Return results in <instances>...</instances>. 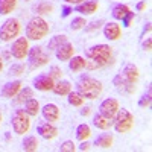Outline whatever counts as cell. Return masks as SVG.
I'll list each match as a JSON object with an SVG mask.
<instances>
[{
    "label": "cell",
    "instance_id": "cell-1",
    "mask_svg": "<svg viewBox=\"0 0 152 152\" xmlns=\"http://www.w3.org/2000/svg\"><path fill=\"white\" fill-rule=\"evenodd\" d=\"M113 55V47H110L108 44H96L91 46L85 50V56L88 59L94 61V64H88L87 62V67L88 69H99L102 66H107L108 61L111 59Z\"/></svg>",
    "mask_w": 152,
    "mask_h": 152
},
{
    "label": "cell",
    "instance_id": "cell-2",
    "mask_svg": "<svg viewBox=\"0 0 152 152\" xmlns=\"http://www.w3.org/2000/svg\"><path fill=\"white\" fill-rule=\"evenodd\" d=\"M76 88H78V93L84 99L93 100V99L99 97L100 93H102V82L94 78H90V76H81Z\"/></svg>",
    "mask_w": 152,
    "mask_h": 152
},
{
    "label": "cell",
    "instance_id": "cell-3",
    "mask_svg": "<svg viewBox=\"0 0 152 152\" xmlns=\"http://www.w3.org/2000/svg\"><path fill=\"white\" fill-rule=\"evenodd\" d=\"M49 29H50L49 23L43 17L35 15L26 24V38L28 40H32V41H40L44 37H47Z\"/></svg>",
    "mask_w": 152,
    "mask_h": 152
},
{
    "label": "cell",
    "instance_id": "cell-4",
    "mask_svg": "<svg viewBox=\"0 0 152 152\" xmlns=\"http://www.w3.org/2000/svg\"><path fill=\"white\" fill-rule=\"evenodd\" d=\"M113 120H114L113 122L114 129L119 134H125V132L131 131V128L134 126V116L126 108H122V110L119 108V111L116 113V116H114Z\"/></svg>",
    "mask_w": 152,
    "mask_h": 152
},
{
    "label": "cell",
    "instance_id": "cell-5",
    "mask_svg": "<svg viewBox=\"0 0 152 152\" xmlns=\"http://www.w3.org/2000/svg\"><path fill=\"white\" fill-rule=\"evenodd\" d=\"M21 31V24L17 18H8L2 23V26H0V41L3 43H9L12 40H15L18 37Z\"/></svg>",
    "mask_w": 152,
    "mask_h": 152
},
{
    "label": "cell",
    "instance_id": "cell-6",
    "mask_svg": "<svg viewBox=\"0 0 152 152\" xmlns=\"http://www.w3.org/2000/svg\"><path fill=\"white\" fill-rule=\"evenodd\" d=\"M11 125L17 135H23L31 128V116L24 110H15L11 117Z\"/></svg>",
    "mask_w": 152,
    "mask_h": 152
},
{
    "label": "cell",
    "instance_id": "cell-7",
    "mask_svg": "<svg viewBox=\"0 0 152 152\" xmlns=\"http://www.w3.org/2000/svg\"><path fill=\"white\" fill-rule=\"evenodd\" d=\"M28 56H29V69H32V70L46 66L47 62L50 61V56L44 52L43 47H40V46L29 47Z\"/></svg>",
    "mask_w": 152,
    "mask_h": 152
},
{
    "label": "cell",
    "instance_id": "cell-8",
    "mask_svg": "<svg viewBox=\"0 0 152 152\" xmlns=\"http://www.w3.org/2000/svg\"><path fill=\"white\" fill-rule=\"evenodd\" d=\"M28 52H29V40L24 37H20L17 40L12 43V47H11V55L14 56L15 59H24L28 56Z\"/></svg>",
    "mask_w": 152,
    "mask_h": 152
},
{
    "label": "cell",
    "instance_id": "cell-9",
    "mask_svg": "<svg viewBox=\"0 0 152 152\" xmlns=\"http://www.w3.org/2000/svg\"><path fill=\"white\" fill-rule=\"evenodd\" d=\"M119 102L116 99H113V97H108V99H105L102 104L99 105V113L102 114L104 117H107V119H110V120H113L114 119V116H116V113L119 111Z\"/></svg>",
    "mask_w": 152,
    "mask_h": 152
},
{
    "label": "cell",
    "instance_id": "cell-10",
    "mask_svg": "<svg viewBox=\"0 0 152 152\" xmlns=\"http://www.w3.org/2000/svg\"><path fill=\"white\" fill-rule=\"evenodd\" d=\"M55 85V79L49 75H40L34 79V87L40 91H49Z\"/></svg>",
    "mask_w": 152,
    "mask_h": 152
},
{
    "label": "cell",
    "instance_id": "cell-11",
    "mask_svg": "<svg viewBox=\"0 0 152 152\" xmlns=\"http://www.w3.org/2000/svg\"><path fill=\"white\" fill-rule=\"evenodd\" d=\"M122 35V29H120V24L116 21H110L104 26V37L110 41H116L119 40Z\"/></svg>",
    "mask_w": 152,
    "mask_h": 152
},
{
    "label": "cell",
    "instance_id": "cell-12",
    "mask_svg": "<svg viewBox=\"0 0 152 152\" xmlns=\"http://www.w3.org/2000/svg\"><path fill=\"white\" fill-rule=\"evenodd\" d=\"M113 84L116 85V88H117L119 91H122V93H128V94H132V93L135 91V85H134V84H131L129 81H126V79L123 78V75H122V73L114 76Z\"/></svg>",
    "mask_w": 152,
    "mask_h": 152
},
{
    "label": "cell",
    "instance_id": "cell-13",
    "mask_svg": "<svg viewBox=\"0 0 152 152\" xmlns=\"http://www.w3.org/2000/svg\"><path fill=\"white\" fill-rule=\"evenodd\" d=\"M37 132L40 134L44 140H52V138H55V137L58 135V129H56L50 122H44V123H41V125H38Z\"/></svg>",
    "mask_w": 152,
    "mask_h": 152
},
{
    "label": "cell",
    "instance_id": "cell-14",
    "mask_svg": "<svg viewBox=\"0 0 152 152\" xmlns=\"http://www.w3.org/2000/svg\"><path fill=\"white\" fill-rule=\"evenodd\" d=\"M20 88H21V81L15 79V81H11V82H6L2 88V97L5 99H12V97H15L17 93L20 91Z\"/></svg>",
    "mask_w": 152,
    "mask_h": 152
},
{
    "label": "cell",
    "instance_id": "cell-15",
    "mask_svg": "<svg viewBox=\"0 0 152 152\" xmlns=\"http://www.w3.org/2000/svg\"><path fill=\"white\" fill-rule=\"evenodd\" d=\"M55 55L59 61H69L73 55H75V46L69 41H66L64 44H61L56 50H55Z\"/></svg>",
    "mask_w": 152,
    "mask_h": 152
},
{
    "label": "cell",
    "instance_id": "cell-16",
    "mask_svg": "<svg viewBox=\"0 0 152 152\" xmlns=\"http://www.w3.org/2000/svg\"><path fill=\"white\" fill-rule=\"evenodd\" d=\"M41 113H43V117L47 120V122H58L59 120V116H61V113H59V108L58 105L55 104H47L41 108Z\"/></svg>",
    "mask_w": 152,
    "mask_h": 152
},
{
    "label": "cell",
    "instance_id": "cell-17",
    "mask_svg": "<svg viewBox=\"0 0 152 152\" xmlns=\"http://www.w3.org/2000/svg\"><path fill=\"white\" fill-rule=\"evenodd\" d=\"M97 8H99V5H97L96 0H87V2H82L79 5H76L75 11L81 12V14H84V15H91L97 11Z\"/></svg>",
    "mask_w": 152,
    "mask_h": 152
},
{
    "label": "cell",
    "instance_id": "cell-18",
    "mask_svg": "<svg viewBox=\"0 0 152 152\" xmlns=\"http://www.w3.org/2000/svg\"><path fill=\"white\" fill-rule=\"evenodd\" d=\"M122 75H123V78H125L126 81H129V82H131V84H134V85L138 82V78H140V73H138L137 66H135V64H131V62L125 66V69H123Z\"/></svg>",
    "mask_w": 152,
    "mask_h": 152
},
{
    "label": "cell",
    "instance_id": "cell-19",
    "mask_svg": "<svg viewBox=\"0 0 152 152\" xmlns=\"http://www.w3.org/2000/svg\"><path fill=\"white\" fill-rule=\"evenodd\" d=\"M52 91L56 94V96H66L72 91V84L69 81H64V79H59L58 82H55Z\"/></svg>",
    "mask_w": 152,
    "mask_h": 152
},
{
    "label": "cell",
    "instance_id": "cell-20",
    "mask_svg": "<svg viewBox=\"0 0 152 152\" xmlns=\"http://www.w3.org/2000/svg\"><path fill=\"white\" fill-rule=\"evenodd\" d=\"M85 67H87V61L82 56H72L69 59V69L72 72H79V70H82Z\"/></svg>",
    "mask_w": 152,
    "mask_h": 152
},
{
    "label": "cell",
    "instance_id": "cell-21",
    "mask_svg": "<svg viewBox=\"0 0 152 152\" xmlns=\"http://www.w3.org/2000/svg\"><path fill=\"white\" fill-rule=\"evenodd\" d=\"M24 111H26L31 117H35L38 113H40V104H38V100L31 97L28 99L26 102H24Z\"/></svg>",
    "mask_w": 152,
    "mask_h": 152
},
{
    "label": "cell",
    "instance_id": "cell-22",
    "mask_svg": "<svg viewBox=\"0 0 152 152\" xmlns=\"http://www.w3.org/2000/svg\"><path fill=\"white\" fill-rule=\"evenodd\" d=\"M93 125L96 126L97 129H108L110 126L113 125V122L110 119L104 117L100 113H97V114H94V117H93Z\"/></svg>",
    "mask_w": 152,
    "mask_h": 152
},
{
    "label": "cell",
    "instance_id": "cell-23",
    "mask_svg": "<svg viewBox=\"0 0 152 152\" xmlns=\"http://www.w3.org/2000/svg\"><path fill=\"white\" fill-rule=\"evenodd\" d=\"M17 6V0H0V15H8Z\"/></svg>",
    "mask_w": 152,
    "mask_h": 152
},
{
    "label": "cell",
    "instance_id": "cell-24",
    "mask_svg": "<svg viewBox=\"0 0 152 152\" xmlns=\"http://www.w3.org/2000/svg\"><path fill=\"white\" fill-rule=\"evenodd\" d=\"M34 97V91L31 87H24V88H20V91L17 93V97L14 99L15 104H21V102H26L28 99Z\"/></svg>",
    "mask_w": 152,
    "mask_h": 152
},
{
    "label": "cell",
    "instance_id": "cell-25",
    "mask_svg": "<svg viewBox=\"0 0 152 152\" xmlns=\"http://www.w3.org/2000/svg\"><path fill=\"white\" fill-rule=\"evenodd\" d=\"M90 135H91V128L87 123H82V125H79L78 128H76V138H78L79 142L87 140Z\"/></svg>",
    "mask_w": 152,
    "mask_h": 152
},
{
    "label": "cell",
    "instance_id": "cell-26",
    "mask_svg": "<svg viewBox=\"0 0 152 152\" xmlns=\"http://www.w3.org/2000/svg\"><path fill=\"white\" fill-rule=\"evenodd\" d=\"M129 12V8L126 6V5H123V3H117L116 6L113 8V17L116 18V20H123L125 18V15Z\"/></svg>",
    "mask_w": 152,
    "mask_h": 152
},
{
    "label": "cell",
    "instance_id": "cell-27",
    "mask_svg": "<svg viewBox=\"0 0 152 152\" xmlns=\"http://www.w3.org/2000/svg\"><path fill=\"white\" fill-rule=\"evenodd\" d=\"M37 149H38V140H37V137H34V135L24 137V140H23V151L34 152Z\"/></svg>",
    "mask_w": 152,
    "mask_h": 152
},
{
    "label": "cell",
    "instance_id": "cell-28",
    "mask_svg": "<svg viewBox=\"0 0 152 152\" xmlns=\"http://www.w3.org/2000/svg\"><path fill=\"white\" fill-rule=\"evenodd\" d=\"M99 148H102V149H108L111 148L113 145V135L111 134H100L97 138H96V142H94Z\"/></svg>",
    "mask_w": 152,
    "mask_h": 152
},
{
    "label": "cell",
    "instance_id": "cell-29",
    "mask_svg": "<svg viewBox=\"0 0 152 152\" xmlns=\"http://www.w3.org/2000/svg\"><path fill=\"white\" fill-rule=\"evenodd\" d=\"M53 11V5H50L47 2H40L38 5L34 6V12L37 15H44V14H50Z\"/></svg>",
    "mask_w": 152,
    "mask_h": 152
},
{
    "label": "cell",
    "instance_id": "cell-30",
    "mask_svg": "<svg viewBox=\"0 0 152 152\" xmlns=\"http://www.w3.org/2000/svg\"><path fill=\"white\" fill-rule=\"evenodd\" d=\"M66 41H67V35H64V34L52 37V40L49 41V52L50 50H56L61 44H64Z\"/></svg>",
    "mask_w": 152,
    "mask_h": 152
},
{
    "label": "cell",
    "instance_id": "cell-31",
    "mask_svg": "<svg viewBox=\"0 0 152 152\" xmlns=\"http://www.w3.org/2000/svg\"><path fill=\"white\" fill-rule=\"evenodd\" d=\"M67 96H69V104H70L72 107H82L84 97H82L78 91H70Z\"/></svg>",
    "mask_w": 152,
    "mask_h": 152
},
{
    "label": "cell",
    "instance_id": "cell-32",
    "mask_svg": "<svg viewBox=\"0 0 152 152\" xmlns=\"http://www.w3.org/2000/svg\"><path fill=\"white\" fill-rule=\"evenodd\" d=\"M87 24V21H85V18L84 17H76V18H73V21L70 23V29L72 31H79V29H82L84 26Z\"/></svg>",
    "mask_w": 152,
    "mask_h": 152
},
{
    "label": "cell",
    "instance_id": "cell-33",
    "mask_svg": "<svg viewBox=\"0 0 152 152\" xmlns=\"http://www.w3.org/2000/svg\"><path fill=\"white\" fill-rule=\"evenodd\" d=\"M151 102H152V91H151V88H149V90L142 96V99L138 100V105L145 108V107H149V105H151Z\"/></svg>",
    "mask_w": 152,
    "mask_h": 152
},
{
    "label": "cell",
    "instance_id": "cell-34",
    "mask_svg": "<svg viewBox=\"0 0 152 152\" xmlns=\"http://www.w3.org/2000/svg\"><path fill=\"white\" fill-rule=\"evenodd\" d=\"M59 151H61V152H75V151H76V145H75L73 142L67 140V142H64V143L59 146Z\"/></svg>",
    "mask_w": 152,
    "mask_h": 152
},
{
    "label": "cell",
    "instance_id": "cell-35",
    "mask_svg": "<svg viewBox=\"0 0 152 152\" xmlns=\"http://www.w3.org/2000/svg\"><path fill=\"white\" fill-rule=\"evenodd\" d=\"M23 73H24V67L21 64H14L9 67V75H12V76H20Z\"/></svg>",
    "mask_w": 152,
    "mask_h": 152
},
{
    "label": "cell",
    "instance_id": "cell-36",
    "mask_svg": "<svg viewBox=\"0 0 152 152\" xmlns=\"http://www.w3.org/2000/svg\"><path fill=\"white\" fill-rule=\"evenodd\" d=\"M49 76H52L53 79H61L62 78V70L59 69V67H56V66H52L50 67V70H49Z\"/></svg>",
    "mask_w": 152,
    "mask_h": 152
},
{
    "label": "cell",
    "instance_id": "cell-37",
    "mask_svg": "<svg viewBox=\"0 0 152 152\" xmlns=\"http://www.w3.org/2000/svg\"><path fill=\"white\" fill-rule=\"evenodd\" d=\"M102 24H104V20H99V21H93V23H90V26H84V28H85L87 32H91V31L99 29L100 26H102Z\"/></svg>",
    "mask_w": 152,
    "mask_h": 152
},
{
    "label": "cell",
    "instance_id": "cell-38",
    "mask_svg": "<svg viewBox=\"0 0 152 152\" xmlns=\"http://www.w3.org/2000/svg\"><path fill=\"white\" fill-rule=\"evenodd\" d=\"M134 15H135V14H134V12H131V11H129L128 14L125 15V18L122 20V21H123V26H125V28H129V26H131V21H132Z\"/></svg>",
    "mask_w": 152,
    "mask_h": 152
},
{
    "label": "cell",
    "instance_id": "cell-39",
    "mask_svg": "<svg viewBox=\"0 0 152 152\" xmlns=\"http://www.w3.org/2000/svg\"><path fill=\"white\" fill-rule=\"evenodd\" d=\"M151 46H152V40L148 37L146 40L143 41V44H142V47H143V50H151Z\"/></svg>",
    "mask_w": 152,
    "mask_h": 152
},
{
    "label": "cell",
    "instance_id": "cell-40",
    "mask_svg": "<svg viewBox=\"0 0 152 152\" xmlns=\"http://www.w3.org/2000/svg\"><path fill=\"white\" fill-rule=\"evenodd\" d=\"M70 12H73V9H72L70 6L62 8V17H69V15H70Z\"/></svg>",
    "mask_w": 152,
    "mask_h": 152
},
{
    "label": "cell",
    "instance_id": "cell-41",
    "mask_svg": "<svg viewBox=\"0 0 152 152\" xmlns=\"http://www.w3.org/2000/svg\"><path fill=\"white\" fill-rule=\"evenodd\" d=\"M78 149H79V151H88V149H90V143L84 140V142L81 143V146H79Z\"/></svg>",
    "mask_w": 152,
    "mask_h": 152
},
{
    "label": "cell",
    "instance_id": "cell-42",
    "mask_svg": "<svg viewBox=\"0 0 152 152\" xmlns=\"http://www.w3.org/2000/svg\"><path fill=\"white\" fill-rule=\"evenodd\" d=\"M66 3H70V5H79L82 2H85V0H64Z\"/></svg>",
    "mask_w": 152,
    "mask_h": 152
},
{
    "label": "cell",
    "instance_id": "cell-43",
    "mask_svg": "<svg viewBox=\"0 0 152 152\" xmlns=\"http://www.w3.org/2000/svg\"><path fill=\"white\" fill-rule=\"evenodd\" d=\"M146 8V0H143V2H140V3H137V9L138 11H143Z\"/></svg>",
    "mask_w": 152,
    "mask_h": 152
},
{
    "label": "cell",
    "instance_id": "cell-44",
    "mask_svg": "<svg viewBox=\"0 0 152 152\" xmlns=\"http://www.w3.org/2000/svg\"><path fill=\"white\" fill-rule=\"evenodd\" d=\"M90 107H85V108H82L81 110V114H82V116H88V114H90Z\"/></svg>",
    "mask_w": 152,
    "mask_h": 152
},
{
    "label": "cell",
    "instance_id": "cell-45",
    "mask_svg": "<svg viewBox=\"0 0 152 152\" xmlns=\"http://www.w3.org/2000/svg\"><path fill=\"white\" fill-rule=\"evenodd\" d=\"M151 31V23H148L146 26H145V29H143V34H146V32H149Z\"/></svg>",
    "mask_w": 152,
    "mask_h": 152
},
{
    "label": "cell",
    "instance_id": "cell-46",
    "mask_svg": "<svg viewBox=\"0 0 152 152\" xmlns=\"http://www.w3.org/2000/svg\"><path fill=\"white\" fill-rule=\"evenodd\" d=\"M2 70H3V59L0 56V73H2Z\"/></svg>",
    "mask_w": 152,
    "mask_h": 152
},
{
    "label": "cell",
    "instance_id": "cell-47",
    "mask_svg": "<svg viewBox=\"0 0 152 152\" xmlns=\"http://www.w3.org/2000/svg\"><path fill=\"white\" fill-rule=\"evenodd\" d=\"M2 119H3V117H2V113H0V125H2Z\"/></svg>",
    "mask_w": 152,
    "mask_h": 152
},
{
    "label": "cell",
    "instance_id": "cell-48",
    "mask_svg": "<svg viewBox=\"0 0 152 152\" xmlns=\"http://www.w3.org/2000/svg\"><path fill=\"white\" fill-rule=\"evenodd\" d=\"M24 2H31V0H24Z\"/></svg>",
    "mask_w": 152,
    "mask_h": 152
}]
</instances>
